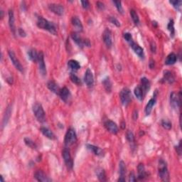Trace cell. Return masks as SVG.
<instances>
[{"label":"cell","instance_id":"6da1fadb","mask_svg":"<svg viewBox=\"0 0 182 182\" xmlns=\"http://www.w3.org/2000/svg\"><path fill=\"white\" fill-rule=\"evenodd\" d=\"M36 24L39 28L43 29V30L48 31L53 35H56L57 31L56 27H55V25L53 24L52 22L48 21L47 19H46L41 17H39L38 18Z\"/></svg>","mask_w":182,"mask_h":182},{"label":"cell","instance_id":"7a4b0ae2","mask_svg":"<svg viewBox=\"0 0 182 182\" xmlns=\"http://www.w3.org/2000/svg\"><path fill=\"white\" fill-rule=\"evenodd\" d=\"M159 177L163 181H169V174L168 171L167 163L163 159H160L159 161Z\"/></svg>","mask_w":182,"mask_h":182},{"label":"cell","instance_id":"3957f363","mask_svg":"<svg viewBox=\"0 0 182 182\" xmlns=\"http://www.w3.org/2000/svg\"><path fill=\"white\" fill-rule=\"evenodd\" d=\"M33 114L36 118L37 120L40 122H43L46 120V113L43 110L42 105L40 103L36 102L33 105Z\"/></svg>","mask_w":182,"mask_h":182},{"label":"cell","instance_id":"277c9868","mask_svg":"<svg viewBox=\"0 0 182 182\" xmlns=\"http://www.w3.org/2000/svg\"><path fill=\"white\" fill-rule=\"evenodd\" d=\"M120 98L121 100L122 104L124 106H127L130 104L132 100V95L130 89L127 88H124L120 91Z\"/></svg>","mask_w":182,"mask_h":182},{"label":"cell","instance_id":"5b68a950","mask_svg":"<svg viewBox=\"0 0 182 182\" xmlns=\"http://www.w3.org/2000/svg\"><path fill=\"white\" fill-rule=\"evenodd\" d=\"M77 140V136H76V133L75 132V130L72 128L68 130L67 131L66 136H65V140L64 142L66 146L67 147H70V146L73 145L74 143H76Z\"/></svg>","mask_w":182,"mask_h":182},{"label":"cell","instance_id":"8992f818","mask_svg":"<svg viewBox=\"0 0 182 182\" xmlns=\"http://www.w3.org/2000/svg\"><path fill=\"white\" fill-rule=\"evenodd\" d=\"M71 38L74 41V42L76 43L79 47H80V48H83V47L86 46H90V44L89 41L81 38L80 36L79 35L78 33L74 32L71 33Z\"/></svg>","mask_w":182,"mask_h":182},{"label":"cell","instance_id":"52a82bcc","mask_svg":"<svg viewBox=\"0 0 182 182\" xmlns=\"http://www.w3.org/2000/svg\"><path fill=\"white\" fill-rule=\"evenodd\" d=\"M170 105L174 109H177L181 106V93L179 96L176 93L173 92L170 95Z\"/></svg>","mask_w":182,"mask_h":182},{"label":"cell","instance_id":"ba28073f","mask_svg":"<svg viewBox=\"0 0 182 182\" xmlns=\"http://www.w3.org/2000/svg\"><path fill=\"white\" fill-rule=\"evenodd\" d=\"M38 64L39 72L43 76H45L46 75V67L45 61H44V55L42 51H40L39 53L38 57Z\"/></svg>","mask_w":182,"mask_h":182},{"label":"cell","instance_id":"9c48e42d","mask_svg":"<svg viewBox=\"0 0 182 182\" xmlns=\"http://www.w3.org/2000/svg\"><path fill=\"white\" fill-rule=\"evenodd\" d=\"M9 58H10V60L11 61V62H12L13 65L15 66V68L17 69L18 71H19L20 72H24V68L22 66V65L21 64L20 61L18 60V58H17V56H16L15 53L13 52L12 51H9Z\"/></svg>","mask_w":182,"mask_h":182},{"label":"cell","instance_id":"30bf717a","mask_svg":"<svg viewBox=\"0 0 182 182\" xmlns=\"http://www.w3.org/2000/svg\"><path fill=\"white\" fill-rule=\"evenodd\" d=\"M63 159H64L65 163H66V165L67 167H68V169H72L73 166H74V162H73V159L72 158H71L70 151H69V149H67V148H65V149H63Z\"/></svg>","mask_w":182,"mask_h":182},{"label":"cell","instance_id":"8fae6325","mask_svg":"<svg viewBox=\"0 0 182 182\" xmlns=\"http://www.w3.org/2000/svg\"><path fill=\"white\" fill-rule=\"evenodd\" d=\"M49 9L53 13L59 16H62L64 13V7L61 5H58V4H50L49 5Z\"/></svg>","mask_w":182,"mask_h":182},{"label":"cell","instance_id":"7c38bea8","mask_svg":"<svg viewBox=\"0 0 182 182\" xmlns=\"http://www.w3.org/2000/svg\"><path fill=\"white\" fill-rule=\"evenodd\" d=\"M102 39H103L104 43H105L106 46L108 49H110L112 45V33L109 29H105L103 32L102 35Z\"/></svg>","mask_w":182,"mask_h":182},{"label":"cell","instance_id":"4fadbf2b","mask_svg":"<svg viewBox=\"0 0 182 182\" xmlns=\"http://www.w3.org/2000/svg\"><path fill=\"white\" fill-rule=\"evenodd\" d=\"M105 127L108 130V132H110V133L116 134L118 132V127L117 125L115 122H114L112 120H107L105 122Z\"/></svg>","mask_w":182,"mask_h":182},{"label":"cell","instance_id":"5bb4252c","mask_svg":"<svg viewBox=\"0 0 182 182\" xmlns=\"http://www.w3.org/2000/svg\"><path fill=\"white\" fill-rule=\"evenodd\" d=\"M84 81L86 83V84L88 87H92L94 84V77L93 75L92 71H90V69H87L85 74L84 76Z\"/></svg>","mask_w":182,"mask_h":182},{"label":"cell","instance_id":"9a60e30c","mask_svg":"<svg viewBox=\"0 0 182 182\" xmlns=\"http://www.w3.org/2000/svg\"><path fill=\"white\" fill-rule=\"evenodd\" d=\"M34 178L38 181L47 182L51 181V179H49V178L45 174L44 172L41 171V170H38V171H36V173L34 174Z\"/></svg>","mask_w":182,"mask_h":182},{"label":"cell","instance_id":"2e32d148","mask_svg":"<svg viewBox=\"0 0 182 182\" xmlns=\"http://www.w3.org/2000/svg\"><path fill=\"white\" fill-rule=\"evenodd\" d=\"M130 46L132 47V49H133L134 53H135L140 58H144V54L143 49H142V47H140L138 44H136V43H134V41H132V42L130 43Z\"/></svg>","mask_w":182,"mask_h":182},{"label":"cell","instance_id":"e0dca14e","mask_svg":"<svg viewBox=\"0 0 182 182\" xmlns=\"http://www.w3.org/2000/svg\"><path fill=\"white\" fill-rule=\"evenodd\" d=\"M9 25L10 27L11 32L14 35L16 33V28H15V19L14 14V11L12 9H9Z\"/></svg>","mask_w":182,"mask_h":182},{"label":"cell","instance_id":"ac0fdd59","mask_svg":"<svg viewBox=\"0 0 182 182\" xmlns=\"http://www.w3.org/2000/svg\"><path fill=\"white\" fill-rule=\"evenodd\" d=\"M58 96L61 97V100H63L64 102H67L71 98V93L68 88H66V87H64V88H61Z\"/></svg>","mask_w":182,"mask_h":182},{"label":"cell","instance_id":"d6986e66","mask_svg":"<svg viewBox=\"0 0 182 182\" xmlns=\"http://www.w3.org/2000/svg\"><path fill=\"white\" fill-rule=\"evenodd\" d=\"M120 177L118 179V181H125V174H126V166L123 161L120 162Z\"/></svg>","mask_w":182,"mask_h":182},{"label":"cell","instance_id":"ffe728a7","mask_svg":"<svg viewBox=\"0 0 182 182\" xmlns=\"http://www.w3.org/2000/svg\"><path fill=\"white\" fill-rule=\"evenodd\" d=\"M87 148H88L89 150H90L91 152H93L97 156L102 157V156L104 155V151L102 149H100V147L92 145V144H87Z\"/></svg>","mask_w":182,"mask_h":182},{"label":"cell","instance_id":"44dd1931","mask_svg":"<svg viewBox=\"0 0 182 182\" xmlns=\"http://www.w3.org/2000/svg\"><path fill=\"white\" fill-rule=\"evenodd\" d=\"M40 130H41V133H42L45 136H46L47 138H49V139H50V140L56 139V136H55V134H53V132L51 131V130L48 129L47 127H41Z\"/></svg>","mask_w":182,"mask_h":182},{"label":"cell","instance_id":"7402d4cb","mask_svg":"<svg viewBox=\"0 0 182 182\" xmlns=\"http://www.w3.org/2000/svg\"><path fill=\"white\" fill-rule=\"evenodd\" d=\"M72 24L74 27H75V29H76V31H83V24L82 23H81V21L80 19H78L77 17H74L72 18Z\"/></svg>","mask_w":182,"mask_h":182},{"label":"cell","instance_id":"603a6c76","mask_svg":"<svg viewBox=\"0 0 182 182\" xmlns=\"http://www.w3.org/2000/svg\"><path fill=\"white\" fill-rule=\"evenodd\" d=\"M47 86H48V88L51 91V92L54 93L55 94H57V95L59 94L61 88H59L58 85H57L54 81H49L48 84H47Z\"/></svg>","mask_w":182,"mask_h":182},{"label":"cell","instance_id":"cb8c5ba5","mask_svg":"<svg viewBox=\"0 0 182 182\" xmlns=\"http://www.w3.org/2000/svg\"><path fill=\"white\" fill-rule=\"evenodd\" d=\"M156 103V97H154L152 99H150L149 101L148 102L147 105L145 108V113L147 115H149L150 113L152 112V108L154 106V105Z\"/></svg>","mask_w":182,"mask_h":182},{"label":"cell","instance_id":"d4e9b609","mask_svg":"<svg viewBox=\"0 0 182 182\" xmlns=\"http://www.w3.org/2000/svg\"><path fill=\"white\" fill-rule=\"evenodd\" d=\"M177 60V56L174 53H171L169 54L166 58L165 64L167 66H171V65L174 64Z\"/></svg>","mask_w":182,"mask_h":182},{"label":"cell","instance_id":"484cf974","mask_svg":"<svg viewBox=\"0 0 182 182\" xmlns=\"http://www.w3.org/2000/svg\"><path fill=\"white\" fill-rule=\"evenodd\" d=\"M164 79L169 84H172L175 81L174 76L172 74V73L169 71H165L164 72Z\"/></svg>","mask_w":182,"mask_h":182},{"label":"cell","instance_id":"4316f807","mask_svg":"<svg viewBox=\"0 0 182 182\" xmlns=\"http://www.w3.org/2000/svg\"><path fill=\"white\" fill-rule=\"evenodd\" d=\"M11 106H8L7 108L6 109L5 113L4 115V118H3V121H2V126H5L7 125V124L9 122V118L11 117Z\"/></svg>","mask_w":182,"mask_h":182},{"label":"cell","instance_id":"83f0119b","mask_svg":"<svg viewBox=\"0 0 182 182\" xmlns=\"http://www.w3.org/2000/svg\"><path fill=\"white\" fill-rule=\"evenodd\" d=\"M137 170H138V178L139 179L142 180L144 179V178L147 176V173H146L145 168L143 164H140L137 167Z\"/></svg>","mask_w":182,"mask_h":182},{"label":"cell","instance_id":"f1b7e54d","mask_svg":"<svg viewBox=\"0 0 182 182\" xmlns=\"http://www.w3.org/2000/svg\"><path fill=\"white\" fill-rule=\"evenodd\" d=\"M134 93L135 95L136 98L138 99V100L142 101L143 100V96H144V91L142 90V87L140 86H136L134 90Z\"/></svg>","mask_w":182,"mask_h":182},{"label":"cell","instance_id":"f546056e","mask_svg":"<svg viewBox=\"0 0 182 182\" xmlns=\"http://www.w3.org/2000/svg\"><path fill=\"white\" fill-rule=\"evenodd\" d=\"M68 66L71 70L76 71L80 68V65L76 60H70L68 62Z\"/></svg>","mask_w":182,"mask_h":182},{"label":"cell","instance_id":"4dcf8cb0","mask_svg":"<svg viewBox=\"0 0 182 182\" xmlns=\"http://www.w3.org/2000/svg\"><path fill=\"white\" fill-rule=\"evenodd\" d=\"M141 83H142V88L144 93H147L150 88V82L149 79H147L145 77L141 79Z\"/></svg>","mask_w":182,"mask_h":182},{"label":"cell","instance_id":"1f68e13d","mask_svg":"<svg viewBox=\"0 0 182 182\" xmlns=\"http://www.w3.org/2000/svg\"><path fill=\"white\" fill-rule=\"evenodd\" d=\"M102 85H103L104 88H105V89L107 93L111 92V90H112V83H111V81H110V78H109L108 77V78H105L104 80H102Z\"/></svg>","mask_w":182,"mask_h":182},{"label":"cell","instance_id":"d6a6232c","mask_svg":"<svg viewBox=\"0 0 182 182\" xmlns=\"http://www.w3.org/2000/svg\"><path fill=\"white\" fill-rule=\"evenodd\" d=\"M29 58L31 61H32L33 62H36L38 61V57H39V53H37L35 49H31L29 50L28 52Z\"/></svg>","mask_w":182,"mask_h":182},{"label":"cell","instance_id":"836d02e7","mask_svg":"<svg viewBox=\"0 0 182 182\" xmlns=\"http://www.w3.org/2000/svg\"><path fill=\"white\" fill-rule=\"evenodd\" d=\"M97 173V176H98V179L100 180V181H105L107 180L106 178V174L105 172L104 169H98L96 171Z\"/></svg>","mask_w":182,"mask_h":182},{"label":"cell","instance_id":"e575fe53","mask_svg":"<svg viewBox=\"0 0 182 182\" xmlns=\"http://www.w3.org/2000/svg\"><path fill=\"white\" fill-rule=\"evenodd\" d=\"M130 15H131V17L133 20L134 24L138 25L140 24V19L139 17H138V14H136V12L134 9H131L130 10Z\"/></svg>","mask_w":182,"mask_h":182},{"label":"cell","instance_id":"d590c367","mask_svg":"<svg viewBox=\"0 0 182 182\" xmlns=\"http://www.w3.org/2000/svg\"><path fill=\"white\" fill-rule=\"evenodd\" d=\"M169 3L173 5V7L175 8L178 11H181V4L182 2L181 0H175V1H169Z\"/></svg>","mask_w":182,"mask_h":182},{"label":"cell","instance_id":"8d00e7d4","mask_svg":"<svg viewBox=\"0 0 182 182\" xmlns=\"http://www.w3.org/2000/svg\"><path fill=\"white\" fill-rule=\"evenodd\" d=\"M24 142H25V144L28 146V147L31 148V149H36L37 148V146H36V144L35 142L32 141L31 139H29V138H25Z\"/></svg>","mask_w":182,"mask_h":182},{"label":"cell","instance_id":"74e56055","mask_svg":"<svg viewBox=\"0 0 182 182\" xmlns=\"http://www.w3.org/2000/svg\"><path fill=\"white\" fill-rule=\"evenodd\" d=\"M167 28H168V29H169V31H170V35H171V36L173 37L174 36V33H175L174 27V21L173 20L169 21Z\"/></svg>","mask_w":182,"mask_h":182},{"label":"cell","instance_id":"f35d334b","mask_svg":"<svg viewBox=\"0 0 182 182\" xmlns=\"http://www.w3.org/2000/svg\"><path fill=\"white\" fill-rule=\"evenodd\" d=\"M115 5V7L118 9V12L120 14H123V8H122V2L120 1H113L112 2Z\"/></svg>","mask_w":182,"mask_h":182},{"label":"cell","instance_id":"ab89813d","mask_svg":"<svg viewBox=\"0 0 182 182\" xmlns=\"http://www.w3.org/2000/svg\"><path fill=\"white\" fill-rule=\"evenodd\" d=\"M70 78H71V81H72L73 83H74L75 84H76V85L81 84V81L80 80V78H79L78 77L76 76V75H75L74 74H71Z\"/></svg>","mask_w":182,"mask_h":182},{"label":"cell","instance_id":"60d3db41","mask_svg":"<svg viewBox=\"0 0 182 182\" xmlns=\"http://www.w3.org/2000/svg\"><path fill=\"white\" fill-rule=\"evenodd\" d=\"M162 125L166 130H170L171 128V123L169 120H164L162 121Z\"/></svg>","mask_w":182,"mask_h":182},{"label":"cell","instance_id":"b9f144b4","mask_svg":"<svg viewBox=\"0 0 182 182\" xmlns=\"http://www.w3.org/2000/svg\"><path fill=\"white\" fill-rule=\"evenodd\" d=\"M126 138H127V140L130 142H131V143H133V142H134V134L131 131H130V130H129V131H127V132Z\"/></svg>","mask_w":182,"mask_h":182},{"label":"cell","instance_id":"7bdbcfd3","mask_svg":"<svg viewBox=\"0 0 182 182\" xmlns=\"http://www.w3.org/2000/svg\"><path fill=\"white\" fill-rule=\"evenodd\" d=\"M109 21H110V22H111L112 24H113L114 25H115L116 27H120V21H118V19H117L115 17H110V18H109Z\"/></svg>","mask_w":182,"mask_h":182},{"label":"cell","instance_id":"ee69618b","mask_svg":"<svg viewBox=\"0 0 182 182\" xmlns=\"http://www.w3.org/2000/svg\"><path fill=\"white\" fill-rule=\"evenodd\" d=\"M124 39L127 41L128 43H131L133 41V39H132V36L130 33H124Z\"/></svg>","mask_w":182,"mask_h":182},{"label":"cell","instance_id":"f6af8a7d","mask_svg":"<svg viewBox=\"0 0 182 182\" xmlns=\"http://www.w3.org/2000/svg\"><path fill=\"white\" fill-rule=\"evenodd\" d=\"M81 5L83 6V8L86 9H88L90 7V3L88 1H81Z\"/></svg>","mask_w":182,"mask_h":182},{"label":"cell","instance_id":"bcb514c9","mask_svg":"<svg viewBox=\"0 0 182 182\" xmlns=\"http://www.w3.org/2000/svg\"><path fill=\"white\" fill-rule=\"evenodd\" d=\"M18 33H19V35L21 37H25L26 36H27V33H26L24 30L21 28L18 29Z\"/></svg>","mask_w":182,"mask_h":182},{"label":"cell","instance_id":"7dc6e473","mask_svg":"<svg viewBox=\"0 0 182 182\" xmlns=\"http://www.w3.org/2000/svg\"><path fill=\"white\" fill-rule=\"evenodd\" d=\"M150 47H151V51L152 53H155L156 50H157V46H156V43L154 41H152L150 43Z\"/></svg>","mask_w":182,"mask_h":182},{"label":"cell","instance_id":"c3c4849f","mask_svg":"<svg viewBox=\"0 0 182 182\" xmlns=\"http://www.w3.org/2000/svg\"><path fill=\"white\" fill-rule=\"evenodd\" d=\"M181 141H180L179 145L176 147V150H177V153H178V154H179V155H181Z\"/></svg>","mask_w":182,"mask_h":182},{"label":"cell","instance_id":"681fc988","mask_svg":"<svg viewBox=\"0 0 182 182\" xmlns=\"http://www.w3.org/2000/svg\"><path fill=\"white\" fill-rule=\"evenodd\" d=\"M136 181V179L135 175H134V174L133 173V172H132V173H130V174L129 181L132 182V181Z\"/></svg>","mask_w":182,"mask_h":182},{"label":"cell","instance_id":"f907efd6","mask_svg":"<svg viewBox=\"0 0 182 182\" xmlns=\"http://www.w3.org/2000/svg\"><path fill=\"white\" fill-rule=\"evenodd\" d=\"M96 5H97V7H98V8H99L100 10H103V9H105V5L103 3L100 2H98L96 3Z\"/></svg>","mask_w":182,"mask_h":182},{"label":"cell","instance_id":"816d5d0a","mask_svg":"<svg viewBox=\"0 0 182 182\" xmlns=\"http://www.w3.org/2000/svg\"><path fill=\"white\" fill-rule=\"evenodd\" d=\"M0 12H1V18H2V19L3 17H4V16H3V11L1 10V11H0Z\"/></svg>","mask_w":182,"mask_h":182},{"label":"cell","instance_id":"f5cc1de1","mask_svg":"<svg viewBox=\"0 0 182 182\" xmlns=\"http://www.w3.org/2000/svg\"><path fill=\"white\" fill-rule=\"evenodd\" d=\"M1 177V179H2V182H3V181H4V179H3V177H2V176H1V177Z\"/></svg>","mask_w":182,"mask_h":182}]
</instances>
